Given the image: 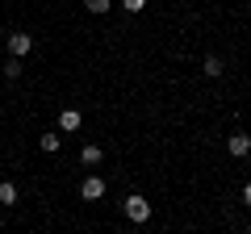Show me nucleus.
Segmentation results:
<instances>
[{"label": "nucleus", "instance_id": "5", "mask_svg": "<svg viewBox=\"0 0 251 234\" xmlns=\"http://www.w3.org/2000/svg\"><path fill=\"white\" fill-rule=\"evenodd\" d=\"M80 121H84L80 109H63L59 113V130H80Z\"/></svg>", "mask_w": 251, "mask_h": 234}, {"label": "nucleus", "instance_id": "1", "mask_svg": "<svg viewBox=\"0 0 251 234\" xmlns=\"http://www.w3.org/2000/svg\"><path fill=\"white\" fill-rule=\"evenodd\" d=\"M126 217H130V222H147V217H151V205H147V197H126Z\"/></svg>", "mask_w": 251, "mask_h": 234}, {"label": "nucleus", "instance_id": "2", "mask_svg": "<svg viewBox=\"0 0 251 234\" xmlns=\"http://www.w3.org/2000/svg\"><path fill=\"white\" fill-rule=\"evenodd\" d=\"M80 192H84V201H97V197H105V180H100V176H88V180L80 184Z\"/></svg>", "mask_w": 251, "mask_h": 234}, {"label": "nucleus", "instance_id": "4", "mask_svg": "<svg viewBox=\"0 0 251 234\" xmlns=\"http://www.w3.org/2000/svg\"><path fill=\"white\" fill-rule=\"evenodd\" d=\"M226 151H230V155H239V159H243V155L251 151V138H247V134H230V142H226Z\"/></svg>", "mask_w": 251, "mask_h": 234}, {"label": "nucleus", "instance_id": "6", "mask_svg": "<svg viewBox=\"0 0 251 234\" xmlns=\"http://www.w3.org/2000/svg\"><path fill=\"white\" fill-rule=\"evenodd\" d=\"M100 155H105L100 146H84V151H80V159H84V163L92 167V163H100Z\"/></svg>", "mask_w": 251, "mask_h": 234}, {"label": "nucleus", "instance_id": "12", "mask_svg": "<svg viewBox=\"0 0 251 234\" xmlns=\"http://www.w3.org/2000/svg\"><path fill=\"white\" fill-rule=\"evenodd\" d=\"M243 205H251V180L243 184Z\"/></svg>", "mask_w": 251, "mask_h": 234}, {"label": "nucleus", "instance_id": "8", "mask_svg": "<svg viewBox=\"0 0 251 234\" xmlns=\"http://www.w3.org/2000/svg\"><path fill=\"white\" fill-rule=\"evenodd\" d=\"M84 9H88V13H97V17H100V13H109V0H84Z\"/></svg>", "mask_w": 251, "mask_h": 234}, {"label": "nucleus", "instance_id": "3", "mask_svg": "<svg viewBox=\"0 0 251 234\" xmlns=\"http://www.w3.org/2000/svg\"><path fill=\"white\" fill-rule=\"evenodd\" d=\"M29 46H34V38H29V34H9V50L17 54V59H21V54H29Z\"/></svg>", "mask_w": 251, "mask_h": 234}, {"label": "nucleus", "instance_id": "11", "mask_svg": "<svg viewBox=\"0 0 251 234\" xmlns=\"http://www.w3.org/2000/svg\"><path fill=\"white\" fill-rule=\"evenodd\" d=\"M143 4H147V0H122V9H126V13H143Z\"/></svg>", "mask_w": 251, "mask_h": 234}, {"label": "nucleus", "instance_id": "7", "mask_svg": "<svg viewBox=\"0 0 251 234\" xmlns=\"http://www.w3.org/2000/svg\"><path fill=\"white\" fill-rule=\"evenodd\" d=\"M13 201H17V188L13 184H0V205H13Z\"/></svg>", "mask_w": 251, "mask_h": 234}, {"label": "nucleus", "instance_id": "9", "mask_svg": "<svg viewBox=\"0 0 251 234\" xmlns=\"http://www.w3.org/2000/svg\"><path fill=\"white\" fill-rule=\"evenodd\" d=\"M205 71L209 75H222V59H218V54H209V59H205Z\"/></svg>", "mask_w": 251, "mask_h": 234}, {"label": "nucleus", "instance_id": "10", "mask_svg": "<svg viewBox=\"0 0 251 234\" xmlns=\"http://www.w3.org/2000/svg\"><path fill=\"white\" fill-rule=\"evenodd\" d=\"M59 142H63L59 134H42V151H59Z\"/></svg>", "mask_w": 251, "mask_h": 234}]
</instances>
